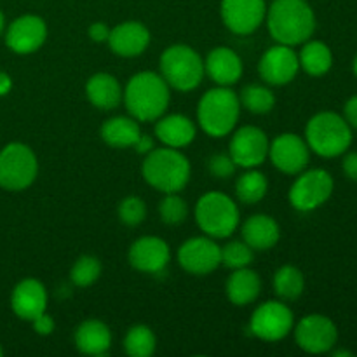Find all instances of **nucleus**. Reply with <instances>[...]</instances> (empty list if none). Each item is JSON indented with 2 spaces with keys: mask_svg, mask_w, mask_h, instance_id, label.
<instances>
[{
  "mask_svg": "<svg viewBox=\"0 0 357 357\" xmlns=\"http://www.w3.org/2000/svg\"><path fill=\"white\" fill-rule=\"evenodd\" d=\"M47 289L38 279L28 278L17 282L10 295V309L20 319L33 321L47 309Z\"/></svg>",
  "mask_w": 357,
  "mask_h": 357,
  "instance_id": "obj_19",
  "label": "nucleus"
},
{
  "mask_svg": "<svg viewBox=\"0 0 357 357\" xmlns=\"http://www.w3.org/2000/svg\"><path fill=\"white\" fill-rule=\"evenodd\" d=\"M227 296L234 305H250L260 296L261 291V279L260 275L250 267L236 268L229 275L225 284Z\"/></svg>",
  "mask_w": 357,
  "mask_h": 357,
  "instance_id": "obj_26",
  "label": "nucleus"
},
{
  "mask_svg": "<svg viewBox=\"0 0 357 357\" xmlns=\"http://www.w3.org/2000/svg\"><path fill=\"white\" fill-rule=\"evenodd\" d=\"M171 87L160 73L139 72L128 80L124 87L126 108L139 122H153L166 114L171 100Z\"/></svg>",
  "mask_w": 357,
  "mask_h": 357,
  "instance_id": "obj_2",
  "label": "nucleus"
},
{
  "mask_svg": "<svg viewBox=\"0 0 357 357\" xmlns=\"http://www.w3.org/2000/svg\"><path fill=\"white\" fill-rule=\"evenodd\" d=\"M142 129H139L138 121L131 115H117L108 121L103 122L101 126V138L107 145L114 146V149H129L135 146L138 142Z\"/></svg>",
  "mask_w": 357,
  "mask_h": 357,
  "instance_id": "obj_27",
  "label": "nucleus"
},
{
  "mask_svg": "<svg viewBox=\"0 0 357 357\" xmlns=\"http://www.w3.org/2000/svg\"><path fill=\"white\" fill-rule=\"evenodd\" d=\"M236 162H234L229 153H216V155H213L208 160L209 173L215 178H220V180H225V178L232 176L236 173Z\"/></svg>",
  "mask_w": 357,
  "mask_h": 357,
  "instance_id": "obj_37",
  "label": "nucleus"
},
{
  "mask_svg": "<svg viewBox=\"0 0 357 357\" xmlns=\"http://www.w3.org/2000/svg\"><path fill=\"white\" fill-rule=\"evenodd\" d=\"M159 70L167 86L181 93H188L201 86L206 73L202 56L185 44L169 45L160 54Z\"/></svg>",
  "mask_w": 357,
  "mask_h": 357,
  "instance_id": "obj_6",
  "label": "nucleus"
},
{
  "mask_svg": "<svg viewBox=\"0 0 357 357\" xmlns=\"http://www.w3.org/2000/svg\"><path fill=\"white\" fill-rule=\"evenodd\" d=\"M295 324L291 309L284 302H268L261 303L253 312L250 321V331L265 342H279L288 337Z\"/></svg>",
  "mask_w": 357,
  "mask_h": 357,
  "instance_id": "obj_10",
  "label": "nucleus"
},
{
  "mask_svg": "<svg viewBox=\"0 0 357 357\" xmlns=\"http://www.w3.org/2000/svg\"><path fill=\"white\" fill-rule=\"evenodd\" d=\"M129 264L132 268L145 274H159L169 265V244L155 236H145L136 239L129 248Z\"/></svg>",
  "mask_w": 357,
  "mask_h": 357,
  "instance_id": "obj_18",
  "label": "nucleus"
},
{
  "mask_svg": "<svg viewBox=\"0 0 357 357\" xmlns=\"http://www.w3.org/2000/svg\"><path fill=\"white\" fill-rule=\"evenodd\" d=\"M331 354H333L335 357H344V356L345 357H352V356H354L351 351H333Z\"/></svg>",
  "mask_w": 357,
  "mask_h": 357,
  "instance_id": "obj_44",
  "label": "nucleus"
},
{
  "mask_svg": "<svg viewBox=\"0 0 357 357\" xmlns=\"http://www.w3.org/2000/svg\"><path fill=\"white\" fill-rule=\"evenodd\" d=\"M268 142L264 129L257 126H244L232 135L229 145V155L236 166L250 169L258 167L268 157Z\"/></svg>",
  "mask_w": 357,
  "mask_h": 357,
  "instance_id": "obj_13",
  "label": "nucleus"
},
{
  "mask_svg": "<svg viewBox=\"0 0 357 357\" xmlns=\"http://www.w3.org/2000/svg\"><path fill=\"white\" fill-rule=\"evenodd\" d=\"M3 28H6V16H3V13L0 10V33L3 31Z\"/></svg>",
  "mask_w": 357,
  "mask_h": 357,
  "instance_id": "obj_45",
  "label": "nucleus"
},
{
  "mask_svg": "<svg viewBox=\"0 0 357 357\" xmlns=\"http://www.w3.org/2000/svg\"><path fill=\"white\" fill-rule=\"evenodd\" d=\"M119 220L128 227H138L146 218V204L142 197L129 195L119 202Z\"/></svg>",
  "mask_w": 357,
  "mask_h": 357,
  "instance_id": "obj_36",
  "label": "nucleus"
},
{
  "mask_svg": "<svg viewBox=\"0 0 357 357\" xmlns=\"http://www.w3.org/2000/svg\"><path fill=\"white\" fill-rule=\"evenodd\" d=\"M73 342L82 354L103 356L112 347V331L103 321L87 319L77 326Z\"/></svg>",
  "mask_w": 357,
  "mask_h": 357,
  "instance_id": "obj_23",
  "label": "nucleus"
},
{
  "mask_svg": "<svg viewBox=\"0 0 357 357\" xmlns=\"http://www.w3.org/2000/svg\"><path fill=\"white\" fill-rule=\"evenodd\" d=\"M272 286H274V291L279 298L291 302V300L298 298L305 289V278H303L302 271L295 265H282L274 274Z\"/></svg>",
  "mask_w": 357,
  "mask_h": 357,
  "instance_id": "obj_29",
  "label": "nucleus"
},
{
  "mask_svg": "<svg viewBox=\"0 0 357 357\" xmlns=\"http://www.w3.org/2000/svg\"><path fill=\"white\" fill-rule=\"evenodd\" d=\"M344 117L352 129H357V94L345 103Z\"/></svg>",
  "mask_w": 357,
  "mask_h": 357,
  "instance_id": "obj_41",
  "label": "nucleus"
},
{
  "mask_svg": "<svg viewBox=\"0 0 357 357\" xmlns=\"http://www.w3.org/2000/svg\"><path fill=\"white\" fill-rule=\"evenodd\" d=\"M241 107L250 110L251 114L264 115L274 108L275 96L268 87L260 86V84H250L241 91Z\"/></svg>",
  "mask_w": 357,
  "mask_h": 357,
  "instance_id": "obj_32",
  "label": "nucleus"
},
{
  "mask_svg": "<svg viewBox=\"0 0 357 357\" xmlns=\"http://www.w3.org/2000/svg\"><path fill=\"white\" fill-rule=\"evenodd\" d=\"M241 101L230 87L218 86L202 94L197 105V121L202 131L211 138L230 135L239 121Z\"/></svg>",
  "mask_w": 357,
  "mask_h": 357,
  "instance_id": "obj_4",
  "label": "nucleus"
},
{
  "mask_svg": "<svg viewBox=\"0 0 357 357\" xmlns=\"http://www.w3.org/2000/svg\"><path fill=\"white\" fill-rule=\"evenodd\" d=\"M268 180L264 173L250 167L236 181V195L243 204H257L267 195Z\"/></svg>",
  "mask_w": 357,
  "mask_h": 357,
  "instance_id": "obj_30",
  "label": "nucleus"
},
{
  "mask_svg": "<svg viewBox=\"0 0 357 357\" xmlns=\"http://www.w3.org/2000/svg\"><path fill=\"white\" fill-rule=\"evenodd\" d=\"M342 167H344V173L349 180L357 181V152L347 153V155L344 157Z\"/></svg>",
  "mask_w": 357,
  "mask_h": 357,
  "instance_id": "obj_40",
  "label": "nucleus"
},
{
  "mask_svg": "<svg viewBox=\"0 0 357 357\" xmlns=\"http://www.w3.org/2000/svg\"><path fill=\"white\" fill-rule=\"evenodd\" d=\"M101 271V261L98 260L93 255H82L75 260L72 271H70V281L77 288H89L91 284L100 279Z\"/></svg>",
  "mask_w": 357,
  "mask_h": 357,
  "instance_id": "obj_33",
  "label": "nucleus"
},
{
  "mask_svg": "<svg viewBox=\"0 0 357 357\" xmlns=\"http://www.w3.org/2000/svg\"><path fill=\"white\" fill-rule=\"evenodd\" d=\"M150 30L139 21H124L110 28L108 45L121 58H136L143 54L150 44Z\"/></svg>",
  "mask_w": 357,
  "mask_h": 357,
  "instance_id": "obj_20",
  "label": "nucleus"
},
{
  "mask_svg": "<svg viewBox=\"0 0 357 357\" xmlns=\"http://www.w3.org/2000/svg\"><path fill=\"white\" fill-rule=\"evenodd\" d=\"M220 14L232 33L251 35L264 23L267 3L265 0H222Z\"/></svg>",
  "mask_w": 357,
  "mask_h": 357,
  "instance_id": "obj_16",
  "label": "nucleus"
},
{
  "mask_svg": "<svg viewBox=\"0 0 357 357\" xmlns=\"http://www.w3.org/2000/svg\"><path fill=\"white\" fill-rule=\"evenodd\" d=\"M3 354V351H2V347H0V356H2Z\"/></svg>",
  "mask_w": 357,
  "mask_h": 357,
  "instance_id": "obj_47",
  "label": "nucleus"
},
{
  "mask_svg": "<svg viewBox=\"0 0 357 357\" xmlns=\"http://www.w3.org/2000/svg\"><path fill=\"white\" fill-rule=\"evenodd\" d=\"M195 124L183 114L162 115L155 121V136L164 146L183 149L195 139Z\"/></svg>",
  "mask_w": 357,
  "mask_h": 357,
  "instance_id": "obj_22",
  "label": "nucleus"
},
{
  "mask_svg": "<svg viewBox=\"0 0 357 357\" xmlns=\"http://www.w3.org/2000/svg\"><path fill=\"white\" fill-rule=\"evenodd\" d=\"M135 149H136V152H138V153H143V155H146L150 150L155 149V146H153L152 136L143 135V132H142V135H139V138H138V142L135 143Z\"/></svg>",
  "mask_w": 357,
  "mask_h": 357,
  "instance_id": "obj_42",
  "label": "nucleus"
},
{
  "mask_svg": "<svg viewBox=\"0 0 357 357\" xmlns=\"http://www.w3.org/2000/svg\"><path fill=\"white\" fill-rule=\"evenodd\" d=\"M265 20L271 37L291 47L307 42L316 31V14L307 0H274Z\"/></svg>",
  "mask_w": 357,
  "mask_h": 357,
  "instance_id": "obj_1",
  "label": "nucleus"
},
{
  "mask_svg": "<svg viewBox=\"0 0 357 357\" xmlns=\"http://www.w3.org/2000/svg\"><path fill=\"white\" fill-rule=\"evenodd\" d=\"M255 250L244 241H232L222 248V264L230 271L250 267L253 264Z\"/></svg>",
  "mask_w": 357,
  "mask_h": 357,
  "instance_id": "obj_35",
  "label": "nucleus"
},
{
  "mask_svg": "<svg viewBox=\"0 0 357 357\" xmlns=\"http://www.w3.org/2000/svg\"><path fill=\"white\" fill-rule=\"evenodd\" d=\"M298 54L291 45L275 44L265 51L258 63V73L271 86H286L298 75Z\"/></svg>",
  "mask_w": 357,
  "mask_h": 357,
  "instance_id": "obj_15",
  "label": "nucleus"
},
{
  "mask_svg": "<svg viewBox=\"0 0 357 357\" xmlns=\"http://www.w3.org/2000/svg\"><path fill=\"white\" fill-rule=\"evenodd\" d=\"M86 94L93 107L100 110H114L121 105L124 91L112 73L100 72L89 77L86 84Z\"/></svg>",
  "mask_w": 357,
  "mask_h": 357,
  "instance_id": "obj_24",
  "label": "nucleus"
},
{
  "mask_svg": "<svg viewBox=\"0 0 357 357\" xmlns=\"http://www.w3.org/2000/svg\"><path fill=\"white\" fill-rule=\"evenodd\" d=\"M159 215L166 225H181L188 216V204L180 192L164 194V199L159 202Z\"/></svg>",
  "mask_w": 357,
  "mask_h": 357,
  "instance_id": "obj_34",
  "label": "nucleus"
},
{
  "mask_svg": "<svg viewBox=\"0 0 357 357\" xmlns=\"http://www.w3.org/2000/svg\"><path fill=\"white\" fill-rule=\"evenodd\" d=\"M87 33H89V38L93 42H107L108 40V35H110V28L107 26V24L103 23V21H96V23H93L89 26V30H87Z\"/></svg>",
  "mask_w": 357,
  "mask_h": 357,
  "instance_id": "obj_39",
  "label": "nucleus"
},
{
  "mask_svg": "<svg viewBox=\"0 0 357 357\" xmlns=\"http://www.w3.org/2000/svg\"><path fill=\"white\" fill-rule=\"evenodd\" d=\"M268 157L275 169L284 174H298L307 167L310 149L302 136L282 132L268 145Z\"/></svg>",
  "mask_w": 357,
  "mask_h": 357,
  "instance_id": "obj_14",
  "label": "nucleus"
},
{
  "mask_svg": "<svg viewBox=\"0 0 357 357\" xmlns=\"http://www.w3.org/2000/svg\"><path fill=\"white\" fill-rule=\"evenodd\" d=\"M300 68L312 77L326 75L333 66V52L330 45L321 40H307L303 42L302 51L298 52Z\"/></svg>",
  "mask_w": 357,
  "mask_h": 357,
  "instance_id": "obj_28",
  "label": "nucleus"
},
{
  "mask_svg": "<svg viewBox=\"0 0 357 357\" xmlns=\"http://www.w3.org/2000/svg\"><path fill=\"white\" fill-rule=\"evenodd\" d=\"M335 188L333 176L326 169H309L298 173V178L289 188V202L300 213H309L321 208L331 197Z\"/></svg>",
  "mask_w": 357,
  "mask_h": 357,
  "instance_id": "obj_9",
  "label": "nucleus"
},
{
  "mask_svg": "<svg viewBox=\"0 0 357 357\" xmlns=\"http://www.w3.org/2000/svg\"><path fill=\"white\" fill-rule=\"evenodd\" d=\"M239 208L230 195L223 192H208L195 204V222L206 236L227 239L239 225Z\"/></svg>",
  "mask_w": 357,
  "mask_h": 357,
  "instance_id": "obj_7",
  "label": "nucleus"
},
{
  "mask_svg": "<svg viewBox=\"0 0 357 357\" xmlns=\"http://www.w3.org/2000/svg\"><path fill=\"white\" fill-rule=\"evenodd\" d=\"M243 241L253 250L267 251L279 243L281 229L279 223L268 215H253L244 222Z\"/></svg>",
  "mask_w": 357,
  "mask_h": 357,
  "instance_id": "obj_25",
  "label": "nucleus"
},
{
  "mask_svg": "<svg viewBox=\"0 0 357 357\" xmlns=\"http://www.w3.org/2000/svg\"><path fill=\"white\" fill-rule=\"evenodd\" d=\"M206 73L209 79L218 86L230 87L243 77V59L234 49L220 45L209 51L208 58L204 61Z\"/></svg>",
  "mask_w": 357,
  "mask_h": 357,
  "instance_id": "obj_21",
  "label": "nucleus"
},
{
  "mask_svg": "<svg viewBox=\"0 0 357 357\" xmlns=\"http://www.w3.org/2000/svg\"><path fill=\"white\" fill-rule=\"evenodd\" d=\"M338 340V330L330 317L309 314L295 328V342L309 354H326L333 351Z\"/></svg>",
  "mask_w": 357,
  "mask_h": 357,
  "instance_id": "obj_11",
  "label": "nucleus"
},
{
  "mask_svg": "<svg viewBox=\"0 0 357 357\" xmlns=\"http://www.w3.org/2000/svg\"><path fill=\"white\" fill-rule=\"evenodd\" d=\"M352 70H354V73H356V77H357V56L354 58V63H352Z\"/></svg>",
  "mask_w": 357,
  "mask_h": 357,
  "instance_id": "obj_46",
  "label": "nucleus"
},
{
  "mask_svg": "<svg viewBox=\"0 0 357 357\" xmlns=\"http://www.w3.org/2000/svg\"><path fill=\"white\" fill-rule=\"evenodd\" d=\"M13 89V79H10L9 73L2 72L0 70V96H6Z\"/></svg>",
  "mask_w": 357,
  "mask_h": 357,
  "instance_id": "obj_43",
  "label": "nucleus"
},
{
  "mask_svg": "<svg viewBox=\"0 0 357 357\" xmlns=\"http://www.w3.org/2000/svg\"><path fill=\"white\" fill-rule=\"evenodd\" d=\"M31 324H33L35 333L42 335V337H47V335H51L56 328L54 319H52L47 312H44V314H40L38 317H35V319L31 321Z\"/></svg>",
  "mask_w": 357,
  "mask_h": 357,
  "instance_id": "obj_38",
  "label": "nucleus"
},
{
  "mask_svg": "<svg viewBox=\"0 0 357 357\" xmlns=\"http://www.w3.org/2000/svg\"><path fill=\"white\" fill-rule=\"evenodd\" d=\"M178 261L188 274L208 275L222 264V248L209 236L192 237L178 250Z\"/></svg>",
  "mask_w": 357,
  "mask_h": 357,
  "instance_id": "obj_12",
  "label": "nucleus"
},
{
  "mask_svg": "<svg viewBox=\"0 0 357 357\" xmlns=\"http://www.w3.org/2000/svg\"><path fill=\"white\" fill-rule=\"evenodd\" d=\"M305 142L317 155L331 159L345 153L352 145V128L335 112H319L307 122Z\"/></svg>",
  "mask_w": 357,
  "mask_h": 357,
  "instance_id": "obj_5",
  "label": "nucleus"
},
{
  "mask_svg": "<svg viewBox=\"0 0 357 357\" xmlns=\"http://www.w3.org/2000/svg\"><path fill=\"white\" fill-rule=\"evenodd\" d=\"M157 338L152 328L146 324H135L128 330L124 338V349L131 357H150L155 352Z\"/></svg>",
  "mask_w": 357,
  "mask_h": 357,
  "instance_id": "obj_31",
  "label": "nucleus"
},
{
  "mask_svg": "<svg viewBox=\"0 0 357 357\" xmlns=\"http://www.w3.org/2000/svg\"><path fill=\"white\" fill-rule=\"evenodd\" d=\"M47 38V24L37 14H23L9 24L6 44L16 54H31L44 45Z\"/></svg>",
  "mask_w": 357,
  "mask_h": 357,
  "instance_id": "obj_17",
  "label": "nucleus"
},
{
  "mask_svg": "<svg viewBox=\"0 0 357 357\" xmlns=\"http://www.w3.org/2000/svg\"><path fill=\"white\" fill-rule=\"evenodd\" d=\"M190 162L178 149L162 146L145 155L142 174L146 183L162 194L183 190L190 181Z\"/></svg>",
  "mask_w": 357,
  "mask_h": 357,
  "instance_id": "obj_3",
  "label": "nucleus"
},
{
  "mask_svg": "<svg viewBox=\"0 0 357 357\" xmlns=\"http://www.w3.org/2000/svg\"><path fill=\"white\" fill-rule=\"evenodd\" d=\"M38 174V160L33 150L13 142L0 150V187L20 192L30 187Z\"/></svg>",
  "mask_w": 357,
  "mask_h": 357,
  "instance_id": "obj_8",
  "label": "nucleus"
}]
</instances>
